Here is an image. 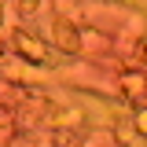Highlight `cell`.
Segmentation results:
<instances>
[{"label": "cell", "mask_w": 147, "mask_h": 147, "mask_svg": "<svg viewBox=\"0 0 147 147\" xmlns=\"http://www.w3.org/2000/svg\"><path fill=\"white\" fill-rule=\"evenodd\" d=\"M55 37H59V44H63L66 52H77V33H74L66 22H59V26H55Z\"/></svg>", "instance_id": "obj_2"}, {"label": "cell", "mask_w": 147, "mask_h": 147, "mask_svg": "<svg viewBox=\"0 0 147 147\" xmlns=\"http://www.w3.org/2000/svg\"><path fill=\"white\" fill-rule=\"evenodd\" d=\"M15 48H18L22 55H26V59H33V63H44V44H40L37 37L18 33V37H15Z\"/></svg>", "instance_id": "obj_1"}, {"label": "cell", "mask_w": 147, "mask_h": 147, "mask_svg": "<svg viewBox=\"0 0 147 147\" xmlns=\"http://www.w3.org/2000/svg\"><path fill=\"white\" fill-rule=\"evenodd\" d=\"M136 125H140V132H147V110H140V114H136Z\"/></svg>", "instance_id": "obj_3"}]
</instances>
